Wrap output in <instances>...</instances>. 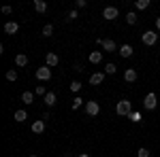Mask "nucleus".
<instances>
[{
    "mask_svg": "<svg viewBox=\"0 0 160 157\" xmlns=\"http://www.w3.org/2000/svg\"><path fill=\"white\" fill-rule=\"evenodd\" d=\"M130 113H132V102H130V100L124 98V100H120V102L115 104V115H120V117H128Z\"/></svg>",
    "mask_w": 160,
    "mask_h": 157,
    "instance_id": "obj_1",
    "label": "nucleus"
},
{
    "mask_svg": "<svg viewBox=\"0 0 160 157\" xmlns=\"http://www.w3.org/2000/svg\"><path fill=\"white\" fill-rule=\"evenodd\" d=\"M141 40H143V45H156L158 43V32H154V30H148V32H143L141 34Z\"/></svg>",
    "mask_w": 160,
    "mask_h": 157,
    "instance_id": "obj_2",
    "label": "nucleus"
},
{
    "mask_svg": "<svg viewBox=\"0 0 160 157\" xmlns=\"http://www.w3.org/2000/svg\"><path fill=\"white\" fill-rule=\"evenodd\" d=\"M143 106H145L148 110H154V109H156V106H158V98H156V94H152V91H149L148 96L143 98Z\"/></svg>",
    "mask_w": 160,
    "mask_h": 157,
    "instance_id": "obj_3",
    "label": "nucleus"
},
{
    "mask_svg": "<svg viewBox=\"0 0 160 157\" xmlns=\"http://www.w3.org/2000/svg\"><path fill=\"white\" fill-rule=\"evenodd\" d=\"M86 113L90 115V117H96V115L100 113V104H98V102H94V100L86 102Z\"/></svg>",
    "mask_w": 160,
    "mask_h": 157,
    "instance_id": "obj_4",
    "label": "nucleus"
},
{
    "mask_svg": "<svg viewBox=\"0 0 160 157\" xmlns=\"http://www.w3.org/2000/svg\"><path fill=\"white\" fill-rule=\"evenodd\" d=\"M37 79L38 81H49L51 79V68L49 66H41V68H37Z\"/></svg>",
    "mask_w": 160,
    "mask_h": 157,
    "instance_id": "obj_5",
    "label": "nucleus"
},
{
    "mask_svg": "<svg viewBox=\"0 0 160 157\" xmlns=\"http://www.w3.org/2000/svg\"><path fill=\"white\" fill-rule=\"evenodd\" d=\"M102 17H105L107 21H111V19H118V17H120V11H118V7H107V9L102 11Z\"/></svg>",
    "mask_w": 160,
    "mask_h": 157,
    "instance_id": "obj_6",
    "label": "nucleus"
},
{
    "mask_svg": "<svg viewBox=\"0 0 160 157\" xmlns=\"http://www.w3.org/2000/svg\"><path fill=\"white\" fill-rule=\"evenodd\" d=\"M137 76H139V74H137L135 68H126V70H124V81H126V83H135Z\"/></svg>",
    "mask_w": 160,
    "mask_h": 157,
    "instance_id": "obj_7",
    "label": "nucleus"
},
{
    "mask_svg": "<svg viewBox=\"0 0 160 157\" xmlns=\"http://www.w3.org/2000/svg\"><path fill=\"white\" fill-rule=\"evenodd\" d=\"M58 62H60V58H58V55H56V53H47V55H45V66H49V68H53V66H58Z\"/></svg>",
    "mask_w": 160,
    "mask_h": 157,
    "instance_id": "obj_8",
    "label": "nucleus"
},
{
    "mask_svg": "<svg viewBox=\"0 0 160 157\" xmlns=\"http://www.w3.org/2000/svg\"><path fill=\"white\" fill-rule=\"evenodd\" d=\"M17 30H19V24L17 21H7L4 24V32L7 34H17Z\"/></svg>",
    "mask_w": 160,
    "mask_h": 157,
    "instance_id": "obj_9",
    "label": "nucleus"
},
{
    "mask_svg": "<svg viewBox=\"0 0 160 157\" xmlns=\"http://www.w3.org/2000/svg\"><path fill=\"white\" fill-rule=\"evenodd\" d=\"M105 81V72H94L90 76V85H100Z\"/></svg>",
    "mask_w": 160,
    "mask_h": 157,
    "instance_id": "obj_10",
    "label": "nucleus"
},
{
    "mask_svg": "<svg viewBox=\"0 0 160 157\" xmlns=\"http://www.w3.org/2000/svg\"><path fill=\"white\" fill-rule=\"evenodd\" d=\"M132 53H135V49L130 47V45H122L120 47V55L122 58H132Z\"/></svg>",
    "mask_w": 160,
    "mask_h": 157,
    "instance_id": "obj_11",
    "label": "nucleus"
},
{
    "mask_svg": "<svg viewBox=\"0 0 160 157\" xmlns=\"http://www.w3.org/2000/svg\"><path fill=\"white\" fill-rule=\"evenodd\" d=\"M32 132H34V134H43V132H45V121H43V119L34 121V123H32Z\"/></svg>",
    "mask_w": 160,
    "mask_h": 157,
    "instance_id": "obj_12",
    "label": "nucleus"
},
{
    "mask_svg": "<svg viewBox=\"0 0 160 157\" xmlns=\"http://www.w3.org/2000/svg\"><path fill=\"white\" fill-rule=\"evenodd\" d=\"M100 47L105 49V51H109V53H113V51H115V43H113L111 38H102V45H100Z\"/></svg>",
    "mask_w": 160,
    "mask_h": 157,
    "instance_id": "obj_13",
    "label": "nucleus"
},
{
    "mask_svg": "<svg viewBox=\"0 0 160 157\" xmlns=\"http://www.w3.org/2000/svg\"><path fill=\"white\" fill-rule=\"evenodd\" d=\"M34 11L37 13H45L47 11V2H45V0H34Z\"/></svg>",
    "mask_w": 160,
    "mask_h": 157,
    "instance_id": "obj_14",
    "label": "nucleus"
},
{
    "mask_svg": "<svg viewBox=\"0 0 160 157\" xmlns=\"http://www.w3.org/2000/svg\"><path fill=\"white\" fill-rule=\"evenodd\" d=\"M13 119L17 121V123H24V121L28 119V113H26V110H15V115H13Z\"/></svg>",
    "mask_w": 160,
    "mask_h": 157,
    "instance_id": "obj_15",
    "label": "nucleus"
},
{
    "mask_svg": "<svg viewBox=\"0 0 160 157\" xmlns=\"http://www.w3.org/2000/svg\"><path fill=\"white\" fill-rule=\"evenodd\" d=\"M15 66H19V68H24V66H28V55H24V53H19V55L15 58Z\"/></svg>",
    "mask_w": 160,
    "mask_h": 157,
    "instance_id": "obj_16",
    "label": "nucleus"
},
{
    "mask_svg": "<svg viewBox=\"0 0 160 157\" xmlns=\"http://www.w3.org/2000/svg\"><path fill=\"white\" fill-rule=\"evenodd\" d=\"M90 62L92 64H100L102 62V51H92L90 53Z\"/></svg>",
    "mask_w": 160,
    "mask_h": 157,
    "instance_id": "obj_17",
    "label": "nucleus"
},
{
    "mask_svg": "<svg viewBox=\"0 0 160 157\" xmlns=\"http://www.w3.org/2000/svg\"><path fill=\"white\" fill-rule=\"evenodd\" d=\"M56 102H58V96H56L53 91H47V96H45V104H47V106H53Z\"/></svg>",
    "mask_w": 160,
    "mask_h": 157,
    "instance_id": "obj_18",
    "label": "nucleus"
},
{
    "mask_svg": "<svg viewBox=\"0 0 160 157\" xmlns=\"http://www.w3.org/2000/svg\"><path fill=\"white\" fill-rule=\"evenodd\" d=\"M22 102H24V104H32V102H34V94H32V91H24V94H22Z\"/></svg>",
    "mask_w": 160,
    "mask_h": 157,
    "instance_id": "obj_19",
    "label": "nucleus"
},
{
    "mask_svg": "<svg viewBox=\"0 0 160 157\" xmlns=\"http://www.w3.org/2000/svg\"><path fill=\"white\" fill-rule=\"evenodd\" d=\"M137 19H139V17H137V13H135V11L126 13V21H128L130 25H135V24H137Z\"/></svg>",
    "mask_w": 160,
    "mask_h": 157,
    "instance_id": "obj_20",
    "label": "nucleus"
},
{
    "mask_svg": "<svg viewBox=\"0 0 160 157\" xmlns=\"http://www.w3.org/2000/svg\"><path fill=\"white\" fill-rule=\"evenodd\" d=\"M128 119L132 121V123H141V119H143V117H141V113H137V110H132V113L128 115Z\"/></svg>",
    "mask_w": 160,
    "mask_h": 157,
    "instance_id": "obj_21",
    "label": "nucleus"
},
{
    "mask_svg": "<svg viewBox=\"0 0 160 157\" xmlns=\"http://www.w3.org/2000/svg\"><path fill=\"white\" fill-rule=\"evenodd\" d=\"M149 7V0H137L135 2V9H139V11H143V9H148Z\"/></svg>",
    "mask_w": 160,
    "mask_h": 157,
    "instance_id": "obj_22",
    "label": "nucleus"
},
{
    "mask_svg": "<svg viewBox=\"0 0 160 157\" xmlns=\"http://www.w3.org/2000/svg\"><path fill=\"white\" fill-rule=\"evenodd\" d=\"M51 34H53V25H51V24H45V25H43V36L49 38Z\"/></svg>",
    "mask_w": 160,
    "mask_h": 157,
    "instance_id": "obj_23",
    "label": "nucleus"
},
{
    "mask_svg": "<svg viewBox=\"0 0 160 157\" xmlns=\"http://www.w3.org/2000/svg\"><path fill=\"white\" fill-rule=\"evenodd\" d=\"M64 19H66V21H75V19H77V9H73V11H68Z\"/></svg>",
    "mask_w": 160,
    "mask_h": 157,
    "instance_id": "obj_24",
    "label": "nucleus"
},
{
    "mask_svg": "<svg viewBox=\"0 0 160 157\" xmlns=\"http://www.w3.org/2000/svg\"><path fill=\"white\" fill-rule=\"evenodd\" d=\"M7 81L15 83V81H17V70H9V72H7Z\"/></svg>",
    "mask_w": 160,
    "mask_h": 157,
    "instance_id": "obj_25",
    "label": "nucleus"
},
{
    "mask_svg": "<svg viewBox=\"0 0 160 157\" xmlns=\"http://www.w3.org/2000/svg\"><path fill=\"white\" fill-rule=\"evenodd\" d=\"M71 91H73V94H79V91H81V83H79V81H73V83H71Z\"/></svg>",
    "mask_w": 160,
    "mask_h": 157,
    "instance_id": "obj_26",
    "label": "nucleus"
},
{
    "mask_svg": "<svg viewBox=\"0 0 160 157\" xmlns=\"http://www.w3.org/2000/svg\"><path fill=\"white\" fill-rule=\"evenodd\" d=\"M115 70H118L115 64H107V66H105V74H115Z\"/></svg>",
    "mask_w": 160,
    "mask_h": 157,
    "instance_id": "obj_27",
    "label": "nucleus"
},
{
    "mask_svg": "<svg viewBox=\"0 0 160 157\" xmlns=\"http://www.w3.org/2000/svg\"><path fill=\"white\" fill-rule=\"evenodd\" d=\"M137 157H149V149H145V146H141V149L137 151Z\"/></svg>",
    "mask_w": 160,
    "mask_h": 157,
    "instance_id": "obj_28",
    "label": "nucleus"
},
{
    "mask_svg": "<svg viewBox=\"0 0 160 157\" xmlns=\"http://www.w3.org/2000/svg\"><path fill=\"white\" fill-rule=\"evenodd\" d=\"M81 102H83V100H81V98L77 96V98H75V100H73V104H71V109H73V110H77V109H79V106H81Z\"/></svg>",
    "mask_w": 160,
    "mask_h": 157,
    "instance_id": "obj_29",
    "label": "nucleus"
},
{
    "mask_svg": "<svg viewBox=\"0 0 160 157\" xmlns=\"http://www.w3.org/2000/svg\"><path fill=\"white\" fill-rule=\"evenodd\" d=\"M34 94H37V96H47V91H45V87H43V85H37Z\"/></svg>",
    "mask_w": 160,
    "mask_h": 157,
    "instance_id": "obj_30",
    "label": "nucleus"
},
{
    "mask_svg": "<svg viewBox=\"0 0 160 157\" xmlns=\"http://www.w3.org/2000/svg\"><path fill=\"white\" fill-rule=\"evenodd\" d=\"M86 4H88L86 0H77V2H75V9H83Z\"/></svg>",
    "mask_w": 160,
    "mask_h": 157,
    "instance_id": "obj_31",
    "label": "nucleus"
},
{
    "mask_svg": "<svg viewBox=\"0 0 160 157\" xmlns=\"http://www.w3.org/2000/svg\"><path fill=\"white\" fill-rule=\"evenodd\" d=\"M11 11H13L11 7H2V13H4V15H9V13H11Z\"/></svg>",
    "mask_w": 160,
    "mask_h": 157,
    "instance_id": "obj_32",
    "label": "nucleus"
},
{
    "mask_svg": "<svg viewBox=\"0 0 160 157\" xmlns=\"http://www.w3.org/2000/svg\"><path fill=\"white\" fill-rule=\"evenodd\" d=\"M156 30L160 32V17H156Z\"/></svg>",
    "mask_w": 160,
    "mask_h": 157,
    "instance_id": "obj_33",
    "label": "nucleus"
},
{
    "mask_svg": "<svg viewBox=\"0 0 160 157\" xmlns=\"http://www.w3.org/2000/svg\"><path fill=\"white\" fill-rule=\"evenodd\" d=\"M77 157H90V155H88V153H79Z\"/></svg>",
    "mask_w": 160,
    "mask_h": 157,
    "instance_id": "obj_34",
    "label": "nucleus"
},
{
    "mask_svg": "<svg viewBox=\"0 0 160 157\" xmlns=\"http://www.w3.org/2000/svg\"><path fill=\"white\" fill-rule=\"evenodd\" d=\"M30 157H37V155H30Z\"/></svg>",
    "mask_w": 160,
    "mask_h": 157,
    "instance_id": "obj_35",
    "label": "nucleus"
}]
</instances>
